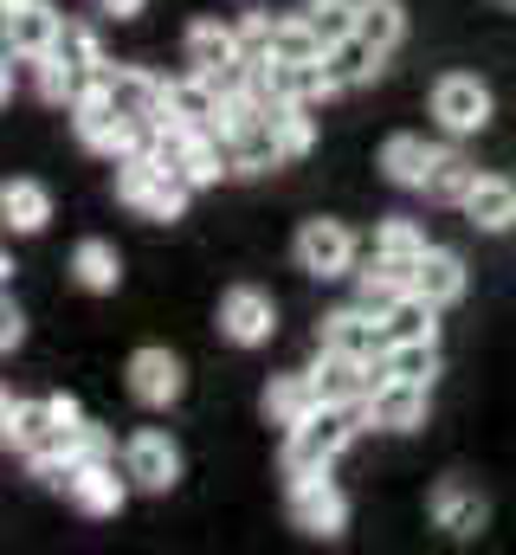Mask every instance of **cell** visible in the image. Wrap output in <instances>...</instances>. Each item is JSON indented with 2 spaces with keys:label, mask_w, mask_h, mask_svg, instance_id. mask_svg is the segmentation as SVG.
Wrapping results in <instances>:
<instances>
[{
  "label": "cell",
  "mask_w": 516,
  "mask_h": 555,
  "mask_svg": "<svg viewBox=\"0 0 516 555\" xmlns=\"http://www.w3.org/2000/svg\"><path fill=\"white\" fill-rule=\"evenodd\" d=\"M362 420H369V401H362V408L323 401L310 420H297V426H291V439H284V472H291V485H297V478L330 472V459H343V452H349V439H356V426H362Z\"/></svg>",
  "instance_id": "cell-1"
},
{
  "label": "cell",
  "mask_w": 516,
  "mask_h": 555,
  "mask_svg": "<svg viewBox=\"0 0 516 555\" xmlns=\"http://www.w3.org/2000/svg\"><path fill=\"white\" fill-rule=\"evenodd\" d=\"M188 194H194V181L181 168H168L162 155H149V149H136V155L117 162V201L136 207L142 220H181Z\"/></svg>",
  "instance_id": "cell-2"
},
{
  "label": "cell",
  "mask_w": 516,
  "mask_h": 555,
  "mask_svg": "<svg viewBox=\"0 0 516 555\" xmlns=\"http://www.w3.org/2000/svg\"><path fill=\"white\" fill-rule=\"evenodd\" d=\"M72 130H78V142H85L91 155H111V162H124V155L142 149V130H136L124 111L104 98V85H98V91H85V98L72 104Z\"/></svg>",
  "instance_id": "cell-3"
},
{
  "label": "cell",
  "mask_w": 516,
  "mask_h": 555,
  "mask_svg": "<svg viewBox=\"0 0 516 555\" xmlns=\"http://www.w3.org/2000/svg\"><path fill=\"white\" fill-rule=\"evenodd\" d=\"M433 117H439L446 137H478V130L491 124V85L472 78V72L439 78V85H433Z\"/></svg>",
  "instance_id": "cell-4"
},
{
  "label": "cell",
  "mask_w": 516,
  "mask_h": 555,
  "mask_svg": "<svg viewBox=\"0 0 516 555\" xmlns=\"http://www.w3.org/2000/svg\"><path fill=\"white\" fill-rule=\"evenodd\" d=\"M0 420H7V446L13 452H26V459H39V452H59L65 446V420H59V408H52V395L46 401H0Z\"/></svg>",
  "instance_id": "cell-5"
},
{
  "label": "cell",
  "mask_w": 516,
  "mask_h": 555,
  "mask_svg": "<svg viewBox=\"0 0 516 555\" xmlns=\"http://www.w3.org/2000/svg\"><path fill=\"white\" fill-rule=\"evenodd\" d=\"M124 472H129V485L136 491H175L181 485V446L168 439V433H155V426H142L136 439L124 446Z\"/></svg>",
  "instance_id": "cell-6"
},
{
  "label": "cell",
  "mask_w": 516,
  "mask_h": 555,
  "mask_svg": "<svg viewBox=\"0 0 516 555\" xmlns=\"http://www.w3.org/2000/svg\"><path fill=\"white\" fill-rule=\"evenodd\" d=\"M220 111H227V98L207 72L168 78V91H162V124H175V130H220Z\"/></svg>",
  "instance_id": "cell-7"
},
{
  "label": "cell",
  "mask_w": 516,
  "mask_h": 555,
  "mask_svg": "<svg viewBox=\"0 0 516 555\" xmlns=\"http://www.w3.org/2000/svg\"><path fill=\"white\" fill-rule=\"evenodd\" d=\"M291 524H297L304 537H323V543H330V537L349 530V498H343L323 472H317V478H297V485H291Z\"/></svg>",
  "instance_id": "cell-8"
},
{
  "label": "cell",
  "mask_w": 516,
  "mask_h": 555,
  "mask_svg": "<svg viewBox=\"0 0 516 555\" xmlns=\"http://www.w3.org/2000/svg\"><path fill=\"white\" fill-rule=\"evenodd\" d=\"M0 13H7V20H0V33H7V52H13L20 65L46 59V52L59 46V33H65V20H59L46 0H7Z\"/></svg>",
  "instance_id": "cell-9"
},
{
  "label": "cell",
  "mask_w": 516,
  "mask_h": 555,
  "mask_svg": "<svg viewBox=\"0 0 516 555\" xmlns=\"http://www.w3.org/2000/svg\"><path fill=\"white\" fill-rule=\"evenodd\" d=\"M297 266L310 278H349L356 266V233L343 227V220H304V233H297Z\"/></svg>",
  "instance_id": "cell-10"
},
{
  "label": "cell",
  "mask_w": 516,
  "mask_h": 555,
  "mask_svg": "<svg viewBox=\"0 0 516 555\" xmlns=\"http://www.w3.org/2000/svg\"><path fill=\"white\" fill-rule=\"evenodd\" d=\"M162 91H168V85L149 78V72H136V65H111V72H104V98L142 130V142L162 130Z\"/></svg>",
  "instance_id": "cell-11"
},
{
  "label": "cell",
  "mask_w": 516,
  "mask_h": 555,
  "mask_svg": "<svg viewBox=\"0 0 516 555\" xmlns=\"http://www.w3.org/2000/svg\"><path fill=\"white\" fill-rule=\"evenodd\" d=\"M271 323H278V310H271V297H265L258 284H233V291L220 297V336H227V343L258 349V343H271Z\"/></svg>",
  "instance_id": "cell-12"
},
{
  "label": "cell",
  "mask_w": 516,
  "mask_h": 555,
  "mask_svg": "<svg viewBox=\"0 0 516 555\" xmlns=\"http://www.w3.org/2000/svg\"><path fill=\"white\" fill-rule=\"evenodd\" d=\"M426 414H433V388L426 382H394L387 375L369 395V426H382V433H420Z\"/></svg>",
  "instance_id": "cell-13"
},
{
  "label": "cell",
  "mask_w": 516,
  "mask_h": 555,
  "mask_svg": "<svg viewBox=\"0 0 516 555\" xmlns=\"http://www.w3.org/2000/svg\"><path fill=\"white\" fill-rule=\"evenodd\" d=\"M181 388H188L181 356H168V349H136V356H129V395H136L142 408H175Z\"/></svg>",
  "instance_id": "cell-14"
},
{
  "label": "cell",
  "mask_w": 516,
  "mask_h": 555,
  "mask_svg": "<svg viewBox=\"0 0 516 555\" xmlns=\"http://www.w3.org/2000/svg\"><path fill=\"white\" fill-rule=\"evenodd\" d=\"M323 349H343V356L382 362V356H387V323H382V317H369L362 304L330 310V317H323Z\"/></svg>",
  "instance_id": "cell-15"
},
{
  "label": "cell",
  "mask_w": 516,
  "mask_h": 555,
  "mask_svg": "<svg viewBox=\"0 0 516 555\" xmlns=\"http://www.w3.org/2000/svg\"><path fill=\"white\" fill-rule=\"evenodd\" d=\"M433 524H439L446 537L472 543V537L491 524V504H485V491H472L465 478H446V485L433 491Z\"/></svg>",
  "instance_id": "cell-16"
},
{
  "label": "cell",
  "mask_w": 516,
  "mask_h": 555,
  "mask_svg": "<svg viewBox=\"0 0 516 555\" xmlns=\"http://www.w3.org/2000/svg\"><path fill=\"white\" fill-rule=\"evenodd\" d=\"M240 59H246L240 26H220V20H194V26H188V65H194V72L220 78V72H233Z\"/></svg>",
  "instance_id": "cell-17"
},
{
  "label": "cell",
  "mask_w": 516,
  "mask_h": 555,
  "mask_svg": "<svg viewBox=\"0 0 516 555\" xmlns=\"http://www.w3.org/2000/svg\"><path fill=\"white\" fill-rule=\"evenodd\" d=\"M465 220H472L478 233H511L516 227V181H504V175H478L472 194H465Z\"/></svg>",
  "instance_id": "cell-18"
},
{
  "label": "cell",
  "mask_w": 516,
  "mask_h": 555,
  "mask_svg": "<svg viewBox=\"0 0 516 555\" xmlns=\"http://www.w3.org/2000/svg\"><path fill=\"white\" fill-rule=\"evenodd\" d=\"M433 162H439V149H433L426 137H413V130H400V137L382 142V175L394 181V188H420V194H426Z\"/></svg>",
  "instance_id": "cell-19"
},
{
  "label": "cell",
  "mask_w": 516,
  "mask_h": 555,
  "mask_svg": "<svg viewBox=\"0 0 516 555\" xmlns=\"http://www.w3.org/2000/svg\"><path fill=\"white\" fill-rule=\"evenodd\" d=\"M129 498V472L117 478V465L104 459V465H85L78 478H72V504L85 511V517H117Z\"/></svg>",
  "instance_id": "cell-20"
},
{
  "label": "cell",
  "mask_w": 516,
  "mask_h": 555,
  "mask_svg": "<svg viewBox=\"0 0 516 555\" xmlns=\"http://www.w3.org/2000/svg\"><path fill=\"white\" fill-rule=\"evenodd\" d=\"M52 59H59V65L72 72L78 98H85V91H98V85H104V72H111L104 46H98V39H91L85 26H65V33H59V46H52Z\"/></svg>",
  "instance_id": "cell-21"
},
{
  "label": "cell",
  "mask_w": 516,
  "mask_h": 555,
  "mask_svg": "<svg viewBox=\"0 0 516 555\" xmlns=\"http://www.w3.org/2000/svg\"><path fill=\"white\" fill-rule=\"evenodd\" d=\"M382 46H369L362 33H349V39H336L330 52H323V65H330V78H336V91H356V85H375L382 78Z\"/></svg>",
  "instance_id": "cell-22"
},
{
  "label": "cell",
  "mask_w": 516,
  "mask_h": 555,
  "mask_svg": "<svg viewBox=\"0 0 516 555\" xmlns=\"http://www.w3.org/2000/svg\"><path fill=\"white\" fill-rule=\"evenodd\" d=\"M323 408V395H317V382L310 375H271V388H265V420L271 426H297V420H310Z\"/></svg>",
  "instance_id": "cell-23"
},
{
  "label": "cell",
  "mask_w": 516,
  "mask_h": 555,
  "mask_svg": "<svg viewBox=\"0 0 516 555\" xmlns=\"http://www.w3.org/2000/svg\"><path fill=\"white\" fill-rule=\"evenodd\" d=\"M413 291L426 297V304H459L465 297V259L459 253H446V246H426V259H420V272H413Z\"/></svg>",
  "instance_id": "cell-24"
},
{
  "label": "cell",
  "mask_w": 516,
  "mask_h": 555,
  "mask_svg": "<svg viewBox=\"0 0 516 555\" xmlns=\"http://www.w3.org/2000/svg\"><path fill=\"white\" fill-rule=\"evenodd\" d=\"M375 259H382V266H394V272L413 284L420 259H426V233H420L413 220H382V227H375Z\"/></svg>",
  "instance_id": "cell-25"
},
{
  "label": "cell",
  "mask_w": 516,
  "mask_h": 555,
  "mask_svg": "<svg viewBox=\"0 0 516 555\" xmlns=\"http://www.w3.org/2000/svg\"><path fill=\"white\" fill-rule=\"evenodd\" d=\"M0 214H7V233H39L52 220V194L39 181H7L0 188Z\"/></svg>",
  "instance_id": "cell-26"
},
{
  "label": "cell",
  "mask_w": 516,
  "mask_h": 555,
  "mask_svg": "<svg viewBox=\"0 0 516 555\" xmlns=\"http://www.w3.org/2000/svg\"><path fill=\"white\" fill-rule=\"evenodd\" d=\"M382 323H387V343H439V304H426L420 291H407Z\"/></svg>",
  "instance_id": "cell-27"
},
{
  "label": "cell",
  "mask_w": 516,
  "mask_h": 555,
  "mask_svg": "<svg viewBox=\"0 0 516 555\" xmlns=\"http://www.w3.org/2000/svg\"><path fill=\"white\" fill-rule=\"evenodd\" d=\"M72 278H78L85 291H117V284H124L117 246H111V240H78V246H72Z\"/></svg>",
  "instance_id": "cell-28"
},
{
  "label": "cell",
  "mask_w": 516,
  "mask_h": 555,
  "mask_svg": "<svg viewBox=\"0 0 516 555\" xmlns=\"http://www.w3.org/2000/svg\"><path fill=\"white\" fill-rule=\"evenodd\" d=\"M356 33H362L369 46L394 52L400 33H407V7H400V0H356Z\"/></svg>",
  "instance_id": "cell-29"
},
{
  "label": "cell",
  "mask_w": 516,
  "mask_h": 555,
  "mask_svg": "<svg viewBox=\"0 0 516 555\" xmlns=\"http://www.w3.org/2000/svg\"><path fill=\"white\" fill-rule=\"evenodd\" d=\"M382 375H394V382H426V388H433V375H439V343H387Z\"/></svg>",
  "instance_id": "cell-30"
},
{
  "label": "cell",
  "mask_w": 516,
  "mask_h": 555,
  "mask_svg": "<svg viewBox=\"0 0 516 555\" xmlns=\"http://www.w3.org/2000/svg\"><path fill=\"white\" fill-rule=\"evenodd\" d=\"M472 181H478V168H472L459 149H439V162H433V175H426V194H433V201H452V207H465Z\"/></svg>",
  "instance_id": "cell-31"
},
{
  "label": "cell",
  "mask_w": 516,
  "mask_h": 555,
  "mask_svg": "<svg viewBox=\"0 0 516 555\" xmlns=\"http://www.w3.org/2000/svg\"><path fill=\"white\" fill-rule=\"evenodd\" d=\"M407 291H413V284H407V278L394 272V266H382V259H375L369 272L356 278V304H362L369 317H387V310H394V304H400Z\"/></svg>",
  "instance_id": "cell-32"
},
{
  "label": "cell",
  "mask_w": 516,
  "mask_h": 555,
  "mask_svg": "<svg viewBox=\"0 0 516 555\" xmlns=\"http://www.w3.org/2000/svg\"><path fill=\"white\" fill-rule=\"evenodd\" d=\"M271 124H278V149H284V162H304V155H310V142H317L310 104H271Z\"/></svg>",
  "instance_id": "cell-33"
},
{
  "label": "cell",
  "mask_w": 516,
  "mask_h": 555,
  "mask_svg": "<svg viewBox=\"0 0 516 555\" xmlns=\"http://www.w3.org/2000/svg\"><path fill=\"white\" fill-rule=\"evenodd\" d=\"M304 13H310V26L323 33V46H336V39L356 33V0H304Z\"/></svg>",
  "instance_id": "cell-34"
},
{
  "label": "cell",
  "mask_w": 516,
  "mask_h": 555,
  "mask_svg": "<svg viewBox=\"0 0 516 555\" xmlns=\"http://www.w3.org/2000/svg\"><path fill=\"white\" fill-rule=\"evenodd\" d=\"M65 452L78 459V472H85V465H104V459H111V433L91 426V420H78V426L65 433Z\"/></svg>",
  "instance_id": "cell-35"
},
{
  "label": "cell",
  "mask_w": 516,
  "mask_h": 555,
  "mask_svg": "<svg viewBox=\"0 0 516 555\" xmlns=\"http://www.w3.org/2000/svg\"><path fill=\"white\" fill-rule=\"evenodd\" d=\"M271 33H278L271 13H246V20H240V46H246V59H265V52H271Z\"/></svg>",
  "instance_id": "cell-36"
},
{
  "label": "cell",
  "mask_w": 516,
  "mask_h": 555,
  "mask_svg": "<svg viewBox=\"0 0 516 555\" xmlns=\"http://www.w3.org/2000/svg\"><path fill=\"white\" fill-rule=\"evenodd\" d=\"M20 343H26V317L7 304V310H0V349H20Z\"/></svg>",
  "instance_id": "cell-37"
},
{
  "label": "cell",
  "mask_w": 516,
  "mask_h": 555,
  "mask_svg": "<svg viewBox=\"0 0 516 555\" xmlns=\"http://www.w3.org/2000/svg\"><path fill=\"white\" fill-rule=\"evenodd\" d=\"M98 7H104V13H117V20H129V13H142L149 0H98Z\"/></svg>",
  "instance_id": "cell-38"
},
{
  "label": "cell",
  "mask_w": 516,
  "mask_h": 555,
  "mask_svg": "<svg viewBox=\"0 0 516 555\" xmlns=\"http://www.w3.org/2000/svg\"><path fill=\"white\" fill-rule=\"evenodd\" d=\"M491 7H504V13H516V0H491Z\"/></svg>",
  "instance_id": "cell-39"
},
{
  "label": "cell",
  "mask_w": 516,
  "mask_h": 555,
  "mask_svg": "<svg viewBox=\"0 0 516 555\" xmlns=\"http://www.w3.org/2000/svg\"><path fill=\"white\" fill-rule=\"evenodd\" d=\"M0 7H7V0H0Z\"/></svg>",
  "instance_id": "cell-40"
}]
</instances>
